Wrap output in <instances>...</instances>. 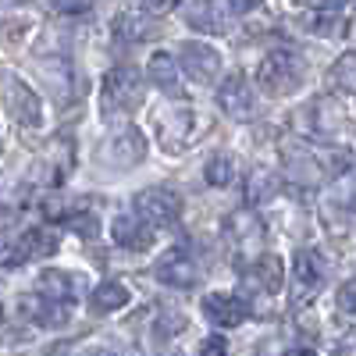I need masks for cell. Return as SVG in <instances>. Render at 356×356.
Returning a JSON list of instances; mask_svg holds the SVG:
<instances>
[{
  "label": "cell",
  "mask_w": 356,
  "mask_h": 356,
  "mask_svg": "<svg viewBox=\"0 0 356 356\" xmlns=\"http://www.w3.org/2000/svg\"><path fill=\"white\" fill-rule=\"evenodd\" d=\"M68 228H72V232H79V235H93V232H97V221L89 218V214H72Z\"/></svg>",
  "instance_id": "83f0119b"
},
{
  "label": "cell",
  "mask_w": 356,
  "mask_h": 356,
  "mask_svg": "<svg viewBox=\"0 0 356 356\" xmlns=\"http://www.w3.org/2000/svg\"><path fill=\"white\" fill-rule=\"evenodd\" d=\"M107 157H111L114 164H122V168L139 164V161L146 157V139H143V132H139V129H122V132L111 139Z\"/></svg>",
  "instance_id": "2e32d148"
},
{
  "label": "cell",
  "mask_w": 356,
  "mask_h": 356,
  "mask_svg": "<svg viewBox=\"0 0 356 356\" xmlns=\"http://www.w3.org/2000/svg\"><path fill=\"white\" fill-rule=\"evenodd\" d=\"M154 275L168 289H193L200 282V264H196V257H193L189 246H171V250L161 253Z\"/></svg>",
  "instance_id": "52a82bcc"
},
{
  "label": "cell",
  "mask_w": 356,
  "mask_h": 356,
  "mask_svg": "<svg viewBox=\"0 0 356 356\" xmlns=\"http://www.w3.org/2000/svg\"><path fill=\"white\" fill-rule=\"evenodd\" d=\"M178 68H182V75H189L193 82L211 86L221 75V54L211 43L189 40V43H182V54H178Z\"/></svg>",
  "instance_id": "ba28073f"
},
{
  "label": "cell",
  "mask_w": 356,
  "mask_h": 356,
  "mask_svg": "<svg viewBox=\"0 0 356 356\" xmlns=\"http://www.w3.org/2000/svg\"><path fill=\"white\" fill-rule=\"evenodd\" d=\"M225 232H228V239L239 246V250L264 243V225H260V218H257L253 211H235V214H228Z\"/></svg>",
  "instance_id": "9a60e30c"
},
{
  "label": "cell",
  "mask_w": 356,
  "mask_h": 356,
  "mask_svg": "<svg viewBox=\"0 0 356 356\" xmlns=\"http://www.w3.org/2000/svg\"><path fill=\"white\" fill-rule=\"evenodd\" d=\"M86 356H122V353H114V349H89Z\"/></svg>",
  "instance_id": "1f68e13d"
},
{
  "label": "cell",
  "mask_w": 356,
  "mask_h": 356,
  "mask_svg": "<svg viewBox=\"0 0 356 356\" xmlns=\"http://www.w3.org/2000/svg\"><path fill=\"white\" fill-rule=\"evenodd\" d=\"M324 282H328V264H324V257L317 250L303 246L292 260V303L296 307L314 303L324 289Z\"/></svg>",
  "instance_id": "277c9868"
},
{
  "label": "cell",
  "mask_w": 356,
  "mask_h": 356,
  "mask_svg": "<svg viewBox=\"0 0 356 356\" xmlns=\"http://www.w3.org/2000/svg\"><path fill=\"white\" fill-rule=\"evenodd\" d=\"M114 36L122 43H139L150 36V22H146L143 15H132V11H122L114 18Z\"/></svg>",
  "instance_id": "7402d4cb"
},
{
  "label": "cell",
  "mask_w": 356,
  "mask_h": 356,
  "mask_svg": "<svg viewBox=\"0 0 356 356\" xmlns=\"http://www.w3.org/2000/svg\"><path fill=\"white\" fill-rule=\"evenodd\" d=\"M136 218L143 225L157 228H175L178 218H182V196L168 186H150L136 196Z\"/></svg>",
  "instance_id": "5b68a950"
},
{
  "label": "cell",
  "mask_w": 356,
  "mask_h": 356,
  "mask_svg": "<svg viewBox=\"0 0 356 356\" xmlns=\"http://www.w3.org/2000/svg\"><path fill=\"white\" fill-rule=\"evenodd\" d=\"M303 79H307V61L292 47H275L271 54H264L257 68V86L267 97H289L303 86Z\"/></svg>",
  "instance_id": "7a4b0ae2"
},
{
  "label": "cell",
  "mask_w": 356,
  "mask_h": 356,
  "mask_svg": "<svg viewBox=\"0 0 356 356\" xmlns=\"http://www.w3.org/2000/svg\"><path fill=\"white\" fill-rule=\"evenodd\" d=\"M203 317L214 324V328H239L250 317V303L235 292H211L203 300Z\"/></svg>",
  "instance_id": "8fae6325"
},
{
  "label": "cell",
  "mask_w": 356,
  "mask_h": 356,
  "mask_svg": "<svg viewBox=\"0 0 356 356\" xmlns=\"http://www.w3.org/2000/svg\"><path fill=\"white\" fill-rule=\"evenodd\" d=\"M47 356H75V353H68V349H54V353H47Z\"/></svg>",
  "instance_id": "d6a6232c"
},
{
  "label": "cell",
  "mask_w": 356,
  "mask_h": 356,
  "mask_svg": "<svg viewBox=\"0 0 356 356\" xmlns=\"http://www.w3.org/2000/svg\"><path fill=\"white\" fill-rule=\"evenodd\" d=\"M111 239L118 246H125V250H146L154 243V228L143 225L136 214H118L111 221Z\"/></svg>",
  "instance_id": "5bb4252c"
},
{
  "label": "cell",
  "mask_w": 356,
  "mask_h": 356,
  "mask_svg": "<svg viewBox=\"0 0 356 356\" xmlns=\"http://www.w3.org/2000/svg\"><path fill=\"white\" fill-rule=\"evenodd\" d=\"M303 125H307V136H321V139H335L339 132H349V111L335 100H314L307 107Z\"/></svg>",
  "instance_id": "9c48e42d"
},
{
  "label": "cell",
  "mask_w": 356,
  "mask_h": 356,
  "mask_svg": "<svg viewBox=\"0 0 356 356\" xmlns=\"http://www.w3.org/2000/svg\"><path fill=\"white\" fill-rule=\"evenodd\" d=\"M218 107L232 118V122H253L260 114V100H257V89L246 75H228L218 89Z\"/></svg>",
  "instance_id": "8992f818"
},
{
  "label": "cell",
  "mask_w": 356,
  "mask_h": 356,
  "mask_svg": "<svg viewBox=\"0 0 356 356\" xmlns=\"http://www.w3.org/2000/svg\"><path fill=\"white\" fill-rule=\"evenodd\" d=\"M129 303H132V296H129V289H125L122 282H104V285L93 289V296H89V310L100 314V317L125 310Z\"/></svg>",
  "instance_id": "ac0fdd59"
},
{
  "label": "cell",
  "mask_w": 356,
  "mask_h": 356,
  "mask_svg": "<svg viewBox=\"0 0 356 356\" xmlns=\"http://www.w3.org/2000/svg\"><path fill=\"white\" fill-rule=\"evenodd\" d=\"M307 29H310V33H317V36H335V33H342V29H346V18L339 11H314L307 18Z\"/></svg>",
  "instance_id": "cb8c5ba5"
},
{
  "label": "cell",
  "mask_w": 356,
  "mask_h": 356,
  "mask_svg": "<svg viewBox=\"0 0 356 356\" xmlns=\"http://www.w3.org/2000/svg\"><path fill=\"white\" fill-rule=\"evenodd\" d=\"M203 178H207L214 189L232 186V178H235V161H232V154H214L211 161H207V168H203Z\"/></svg>",
  "instance_id": "603a6c76"
},
{
  "label": "cell",
  "mask_w": 356,
  "mask_h": 356,
  "mask_svg": "<svg viewBox=\"0 0 356 356\" xmlns=\"http://www.w3.org/2000/svg\"><path fill=\"white\" fill-rule=\"evenodd\" d=\"M57 4H61L65 11H86V8H89V0H57Z\"/></svg>",
  "instance_id": "4dcf8cb0"
},
{
  "label": "cell",
  "mask_w": 356,
  "mask_h": 356,
  "mask_svg": "<svg viewBox=\"0 0 356 356\" xmlns=\"http://www.w3.org/2000/svg\"><path fill=\"white\" fill-rule=\"evenodd\" d=\"M182 0H143V11L146 15H168V11H175Z\"/></svg>",
  "instance_id": "4316f807"
},
{
  "label": "cell",
  "mask_w": 356,
  "mask_h": 356,
  "mask_svg": "<svg viewBox=\"0 0 356 356\" xmlns=\"http://www.w3.org/2000/svg\"><path fill=\"white\" fill-rule=\"evenodd\" d=\"M4 104L11 111V118L18 125H29V129H36L43 122V104L40 97L29 89L18 75H4Z\"/></svg>",
  "instance_id": "30bf717a"
},
{
  "label": "cell",
  "mask_w": 356,
  "mask_h": 356,
  "mask_svg": "<svg viewBox=\"0 0 356 356\" xmlns=\"http://www.w3.org/2000/svg\"><path fill=\"white\" fill-rule=\"evenodd\" d=\"M200 356H228V342L221 335H207L200 342Z\"/></svg>",
  "instance_id": "d4e9b609"
},
{
  "label": "cell",
  "mask_w": 356,
  "mask_h": 356,
  "mask_svg": "<svg viewBox=\"0 0 356 356\" xmlns=\"http://www.w3.org/2000/svg\"><path fill=\"white\" fill-rule=\"evenodd\" d=\"M146 100V79L132 65H118L104 75V114L107 118H129Z\"/></svg>",
  "instance_id": "3957f363"
},
{
  "label": "cell",
  "mask_w": 356,
  "mask_h": 356,
  "mask_svg": "<svg viewBox=\"0 0 356 356\" xmlns=\"http://www.w3.org/2000/svg\"><path fill=\"white\" fill-rule=\"evenodd\" d=\"M278 196V175L271 168H253L246 175V200L257 207V203H267Z\"/></svg>",
  "instance_id": "ffe728a7"
},
{
  "label": "cell",
  "mask_w": 356,
  "mask_h": 356,
  "mask_svg": "<svg viewBox=\"0 0 356 356\" xmlns=\"http://www.w3.org/2000/svg\"><path fill=\"white\" fill-rule=\"evenodd\" d=\"M264 4V0H228V8L235 11V15H250V11H257Z\"/></svg>",
  "instance_id": "f1b7e54d"
},
{
  "label": "cell",
  "mask_w": 356,
  "mask_h": 356,
  "mask_svg": "<svg viewBox=\"0 0 356 356\" xmlns=\"http://www.w3.org/2000/svg\"><path fill=\"white\" fill-rule=\"evenodd\" d=\"M353 292H356V285L353 282H342V289H339V300H335V307H339V314L349 321L353 317Z\"/></svg>",
  "instance_id": "484cf974"
},
{
  "label": "cell",
  "mask_w": 356,
  "mask_h": 356,
  "mask_svg": "<svg viewBox=\"0 0 356 356\" xmlns=\"http://www.w3.org/2000/svg\"><path fill=\"white\" fill-rule=\"evenodd\" d=\"M328 82H332V89H339L342 97H353L356 93V54L353 50H346L339 61L332 65Z\"/></svg>",
  "instance_id": "44dd1931"
},
{
  "label": "cell",
  "mask_w": 356,
  "mask_h": 356,
  "mask_svg": "<svg viewBox=\"0 0 356 356\" xmlns=\"http://www.w3.org/2000/svg\"><path fill=\"white\" fill-rule=\"evenodd\" d=\"M146 75H150V82L161 89L164 97H182V68H178V61L171 54H154L150 57V65H146Z\"/></svg>",
  "instance_id": "4fadbf2b"
},
{
  "label": "cell",
  "mask_w": 356,
  "mask_h": 356,
  "mask_svg": "<svg viewBox=\"0 0 356 356\" xmlns=\"http://www.w3.org/2000/svg\"><path fill=\"white\" fill-rule=\"evenodd\" d=\"M182 15H186V25L196 29V33H221V11L214 0H189Z\"/></svg>",
  "instance_id": "d6986e66"
},
{
  "label": "cell",
  "mask_w": 356,
  "mask_h": 356,
  "mask_svg": "<svg viewBox=\"0 0 356 356\" xmlns=\"http://www.w3.org/2000/svg\"><path fill=\"white\" fill-rule=\"evenodd\" d=\"M61 243L57 225H33V228H4L0 232V267H18L36 257H50Z\"/></svg>",
  "instance_id": "6da1fadb"
},
{
  "label": "cell",
  "mask_w": 356,
  "mask_h": 356,
  "mask_svg": "<svg viewBox=\"0 0 356 356\" xmlns=\"http://www.w3.org/2000/svg\"><path fill=\"white\" fill-rule=\"evenodd\" d=\"M250 278H253L267 296L282 292V289H285V264H282V257H278V253H260L257 264L250 267Z\"/></svg>",
  "instance_id": "e0dca14e"
},
{
  "label": "cell",
  "mask_w": 356,
  "mask_h": 356,
  "mask_svg": "<svg viewBox=\"0 0 356 356\" xmlns=\"http://www.w3.org/2000/svg\"><path fill=\"white\" fill-rule=\"evenodd\" d=\"M79 278H72L68 271H43L36 278V296L47 303H57V307H68L75 296H79Z\"/></svg>",
  "instance_id": "7c38bea8"
},
{
  "label": "cell",
  "mask_w": 356,
  "mask_h": 356,
  "mask_svg": "<svg viewBox=\"0 0 356 356\" xmlns=\"http://www.w3.org/2000/svg\"><path fill=\"white\" fill-rule=\"evenodd\" d=\"M300 4H307V8H314V11H339L342 0H300Z\"/></svg>",
  "instance_id": "f546056e"
}]
</instances>
